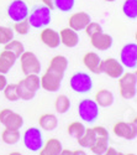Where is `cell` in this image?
<instances>
[{
    "label": "cell",
    "instance_id": "cell-37",
    "mask_svg": "<svg viewBox=\"0 0 137 155\" xmlns=\"http://www.w3.org/2000/svg\"><path fill=\"white\" fill-rule=\"evenodd\" d=\"M93 130H94V134L96 138H109V132L105 127L98 125V127L93 128Z\"/></svg>",
    "mask_w": 137,
    "mask_h": 155
},
{
    "label": "cell",
    "instance_id": "cell-11",
    "mask_svg": "<svg viewBox=\"0 0 137 155\" xmlns=\"http://www.w3.org/2000/svg\"><path fill=\"white\" fill-rule=\"evenodd\" d=\"M113 132L116 137L123 138L126 140H133L137 135V127H136V119L132 120V123L127 122H119L114 125Z\"/></svg>",
    "mask_w": 137,
    "mask_h": 155
},
{
    "label": "cell",
    "instance_id": "cell-28",
    "mask_svg": "<svg viewBox=\"0 0 137 155\" xmlns=\"http://www.w3.org/2000/svg\"><path fill=\"white\" fill-rule=\"evenodd\" d=\"M85 129L86 128L82 122H72L67 128V132H68L69 137H72L74 139H79L84 134Z\"/></svg>",
    "mask_w": 137,
    "mask_h": 155
},
{
    "label": "cell",
    "instance_id": "cell-43",
    "mask_svg": "<svg viewBox=\"0 0 137 155\" xmlns=\"http://www.w3.org/2000/svg\"><path fill=\"white\" fill-rule=\"evenodd\" d=\"M9 155H22L21 153H19V151H14V153H10Z\"/></svg>",
    "mask_w": 137,
    "mask_h": 155
},
{
    "label": "cell",
    "instance_id": "cell-1",
    "mask_svg": "<svg viewBox=\"0 0 137 155\" xmlns=\"http://www.w3.org/2000/svg\"><path fill=\"white\" fill-rule=\"evenodd\" d=\"M119 80L120 94L123 99H132L137 92V74L136 72L123 73Z\"/></svg>",
    "mask_w": 137,
    "mask_h": 155
},
{
    "label": "cell",
    "instance_id": "cell-3",
    "mask_svg": "<svg viewBox=\"0 0 137 155\" xmlns=\"http://www.w3.org/2000/svg\"><path fill=\"white\" fill-rule=\"evenodd\" d=\"M22 140H23V145L30 151H40L45 144L41 129L36 127H31L26 129L22 135Z\"/></svg>",
    "mask_w": 137,
    "mask_h": 155
},
{
    "label": "cell",
    "instance_id": "cell-32",
    "mask_svg": "<svg viewBox=\"0 0 137 155\" xmlns=\"http://www.w3.org/2000/svg\"><path fill=\"white\" fill-rule=\"evenodd\" d=\"M14 40V30L8 26H0V45H6Z\"/></svg>",
    "mask_w": 137,
    "mask_h": 155
},
{
    "label": "cell",
    "instance_id": "cell-23",
    "mask_svg": "<svg viewBox=\"0 0 137 155\" xmlns=\"http://www.w3.org/2000/svg\"><path fill=\"white\" fill-rule=\"evenodd\" d=\"M95 139H96V137H95V134H94L93 128H86L85 132H84V134H83L79 139H77V141H78V144H79L82 148L89 149V148L93 145V143H94Z\"/></svg>",
    "mask_w": 137,
    "mask_h": 155
},
{
    "label": "cell",
    "instance_id": "cell-16",
    "mask_svg": "<svg viewBox=\"0 0 137 155\" xmlns=\"http://www.w3.org/2000/svg\"><path fill=\"white\" fill-rule=\"evenodd\" d=\"M40 38H41V41L49 48H57L61 45L59 32H57L53 29H49V28H46L41 31Z\"/></svg>",
    "mask_w": 137,
    "mask_h": 155
},
{
    "label": "cell",
    "instance_id": "cell-17",
    "mask_svg": "<svg viewBox=\"0 0 137 155\" xmlns=\"http://www.w3.org/2000/svg\"><path fill=\"white\" fill-rule=\"evenodd\" d=\"M59 40L61 44H63L66 47H76L79 44V36L77 31L72 30L70 28H66L59 32Z\"/></svg>",
    "mask_w": 137,
    "mask_h": 155
},
{
    "label": "cell",
    "instance_id": "cell-36",
    "mask_svg": "<svg viewBox=\"0 0 137 155\" xmlns=\"http://www.w3.org/2000/svg\"><path fill=\"white\" fill-rule=\"evenodd\" d=\"M84 30H85V34L90 37V36H93V35H95L98 32H101L103 31V28H101V25L99 24V22L90 21L88 25H86V28Z\"/></svg>",
    "mask_w": 137,
    "mask_h": 155
},
{
    "label": "cell",
    "instance_id": "cell-46",
    "mask_svg": "<svg viewBox=\"0 0 137 155\" xmlns=\"http://www.w3.org/2000/svg\"><path fill=\"white\" fill-rule=\"evenodd\" d=\"M126 155H136V154H133V153H132V154H126Z\"/></svg>",
    "mask_w": 137,
    "mask_h": 155
},
{
    "label": "cell",
    "instance_id": "cell-34",
    "mask_svg": "<svg viewBox=\"0 0 137 155\" xmlns=\"http://www.w3.org/2000/svg\"><path fill=\"white\" fill-rule=\"evenodd\" d=\"M4 96L10 102L19 101V94H17L16 84H6V87L4 88Z\"/></svg>",
    "mask_w": 137,
    "mask_h": 155
},
{
    "label": "cell",
    "instance_id": "cell-4",
    "mask_svg": "<svg viewBox=\"0 0 137 155\" xmlns=\"http://www.w3.org/2000/svg\"><path fill=\"white\" fill-rule=\"evenodd\" d=\"M63 77H64V73H59L51 68H47L46 72L42 74V77H40L41 87L47 92H57L61 88Z\"/></svg>",
    "mask_w": 137,
    "mask_h": 155
},
{
    "label": "cell",
    "instance_id": "cell-39",
    "mask_svg": "<svg viewBox=\"0 0 137 155\" xmlns=\"http://www.w3.org/2000/svg\"><path fill=\"white\" fill-rule=\"evenodd\" d=\"M42 4L46 6V8H48L49 10H54V3H53V0H42Z\"/></svg>",
    "mask_w": 137,
    "mask_h": 155
},
{
    "label": "cell",
    "instance_id": "cell-35",
    "mask_svg": "<svg viewBox=\"0 0 137 155\" xmlns=\"http://www.w3.org/2000/svg\"><path fill=\"white\" fill-rule=\"evenodd\" d=\"M30 28H31V26H30V22H29L27 19L21 20V21H17V22H15V25H14V30H15L19 35H26V34H29Z\"/></svg>",
    "mask_w": 137,
    "mask_h": 155
},
{
    "label": "cell",
    "instance_id": "cell-14",
    "mask_svg": "<svg viewBox=\"0 0 137 155\" xmlns=\"http://www.w3.org/2000/svg\"><path fill=\"white\" fill-rule=\"evenodd\" d=\"M90 44L94 48L99 51H106L113 46V37H111V35L101 31L90 36Z\"/></svg>",
    "mask_w": 137,
    "mask_h": 155
},
{
    "label": "cell",
    "instance_id": "cell-7",
    "mask_svg": "<svg viewBox=\"0 0 137 155\" xmlns=\"http://www.w3.org/2000/svg\"><path fill=\"white\" fill-rule=\"evenodd\" d=\"M70 88L77 93H88L93 88L92 77L85 72H77L70 77Z\"/></svg>",
    "mask_w": 137,
    "mask_h": 155
},
{
    "label": "cell",
    "instance_id": "cell-41",
    "mask_svg": "<svg viewBox=\"0 0 137 155\" xmlns=\"http://www.w3.org/2000/svg\"><path fill=\"white\" fill-rule=\"evenodd\" d=\"M59 155H73V151L72 150H68V149H62V151L59 153Z\"/></svg>",
    "mask_w": 137,
    "mask_h": 155
},
{
    "label": "cell",
    "instance_id": "cell-24",
    "mask_svg": "<svg viewBox=\"0 0 137 155\" xmlns=\"http://www.w3.org/2000/svg\"><path fill=\"white\" fill-rule=\"evenodd\" d=\"M20 138H21V134H20V130H17V129H5L2 134L3 141L8 145H14L19 143Z\"/></svg>",
    "mask_w": 137,
    "mask_h": 155
},
{
    "label": "cell",
    "instance_id": "cell-12",
    "mask_svg": "<svg viewBox=\"0 0 137 155\" xmlns=\"http://www.w3.org/2000/svg\"><path fill=\"white\" fill-rule=\"evenodd\" d=\"M101 73H105L111 78L117 80L123 74V66L120 63L119 60L109 57L101 61Z\"/></svg>",
    "mask_w": 137,
    "mask_h": 155
},
{
    "label": "cell",
    "instance_id": "cell-30",
    "mask_svg": "<svg viewBox=\"0 0 137 155\" xmlns=\"http://www.w3.org/2000/svg\"><path fill=\"white\" fill-rule=\"evenodd\" d=\"M16 89H17V94H19V99H22V101H31L35 98L36 93L31 92L30 89L23 84L22 80L16 84Z\"/></svg>",
    "mask_w": 137,
    "mask_h": 155
},
{
    "label": "cell",
    "instance_id": "cell-42",
    "mask_svg": "<svg viewBox=\"0 0 137 155\" xmlns=\"http://www.w3.org/2000/svg\"><path fill=\"white\" fill-rule=\"evenodd\" d=\"M73 155H86V153L84 150H74Z\"/></svg>",
    "mask_w": 137,
    "mask_h": 155
},
{
    "label": "cell",
    "instance_id": "cell-44",
    "mask_svg": "<svg viewBox=\"0 0 137 155\" xmlns=\"http://www.w3.org/2000/svg\"><path fill=\"white\" fill-rule=\"evenodd\" d=\"M105 2H107V3H114L115 0H105Z\"/></svg>",
    "mask_w": 137,
    "mask_h": 155
},
{
    "label": "cell",
    "instance_id": "cell-25",
    "mask_svg": "<svg viewBox=\"0 0 137 155\" xmlns=\"http://www.w3.org/2000/svg\"><path fill=\"white\" fill-rule=\"evenodd\" d=\"M122 12L131 20L137 19V0H125L122 5Z\"/></svg>",
    "mask_w": 137,
    "mask_h": 155
},
{
    "label": "cell",
    "instance_id": "cell-5",
    "mask_svg": "<svg viewBox=\"0 0 137 155\" xmlns=\"http://www.w3.org/2000/svg\"><path fill=\"white\" fill-rule=\"evenodd\" d=\"M27 20L30 22V26H32L35 29L46 28L47 25L51 22V10L46 8L45 5L37 6V8H35V10L31 14H29Z\"/></svg>",
    "mask_w": 137,
    "mask_h": 155
},
{
    "label": "cell",
    "instance_id": "cell-33",
    "mask_svg": "<svg viewBox=\"0 0 137 155\" xmlns=\"http://www.w3.org/2000/svg\"><path fill=\"white\" fill-rule=\"evenodd\" d=\"M54 3V9L59 10V11H70L74 8V4H76V0H53Z\"/></svg>",
    "mask_w": 137,
    "mask_h": 155
},
{
    "label": "cell",
    "instance_id": "cell-27",
    "mask_svg": "<svg viewBox=\"0 0 137 155\" xmlns=\"http://www.w3.org/2000/svg\"><path fill=\"white\" fill-rule=\"evenodd\" d=\"M54 108H56V112L59 113V114L67 113L69 110V108H70V99L66 94H59L56 98Z\"/></svg>",
    "mask_w": 137,
    "mask_h": 155
},
{
    "label": "cell",
    "instance_id": "cell-26",
    "mask_svg": "<svg viewBox=\"0 0 137 155\" xmlns=\"http://www.w3.org/2000/svg\"><path fill=\"white\" fill-rule=\"evenodd\" d=\"M107 148H109V138H96L89 149L95 155H103Z\"/></svg>",
    "mask_w": 137,
    "mask_h": 155
},
{
    "label": "cell",
    "instance_id": "cell-2",
    "mask_svg": "<svg viewBox=\"0 0 137 155\" xmlns=\"http://www.w3.org/2000/svg\"><path fill=\"white\" fill-rule=\"evenodd\" d=\"M78 114L82 120L86 123H94L99 117V106L94 99H82L78 104Z\"/></svg>",
    "mask_w": 137,
    "mask_h": 155
},
{
    "label": "cell",
    "instance_id": "cell-29",
    "mask_svg": "<svg viewBox=\"0 0 137 155\" xmlns=\"http://www.w3.org/2000/svg\"><path fill=\"white\" fill-rule=\"evenodd\" d=\"M23 84L26 86L31 92L36 93L39 89L41 88V83H40V77L39 74H27L25 78L22 80Z\"/></svg>",
    "mask_w": 137,
    "mask_h": 155
},
{
    "label": "cell",
    "instance_id": "cell-9",
    "mask_svg": "<svg viewBox=\"0 0 137 155\" xmlns=\"http://www.w3.org/2000/svg\"><path fill=\"white\" fill-rule=\"evenodd\" d=\"M120 63L123 67H127V68L137 67V45H136V42L126 44L121 48Z\"/></svg>",
    "mask_w": 137,
    "mask_h": 155
},
{
    "label": "cell",
    "instance_id": "cell-22",
    "mask_svg": "<svg viewBox=\"0 0 137 155\" xmlns=\"http://www.w3.org/2000/svg\"><path fill=\"white\" fill-rule=\"evenodd\" d=\"M48 68H51L53 71H57L59 73H66V71L68 68V60H67V57L62 56V55L54 56L51 60V62H49Z\"/></svg>",
    "mask_w": 137,
    "mask_h": 155
},
{
    "label": "cell",
    "instance_id": "cell-8",
    "mask_svg": "<svg viewBox=\"0 0 137 155\" xmlns=\"http://www.w3.org/2000/svg\"><path fill=\"white\" fill-rule=\"evenodd\" d=\"M29 14V6L23 0H12L8 6V16L14 22L27 19Z\"/></svg>",
    "mask_w": 137,
    "mask_h": 155
},
{
    "label": "cell",
    "instance_id": "cell-13",
    "mask_svg": "<svg viewBox=\"0 0 137 155\" xmlns=\"http://www.w3.org/2000/svg\"><path fill=\"white\" fill-rule=\"evenodd\" d=\"M92 21V18L88 12L85 11H78V12H74V14L69 18L68 24H69V28L74 31H80L84 30L86 28V25Z\"/></svg>",
    "mask_w": 137,
    "mask_h": 155
},
{
    "label": "cell",
    "instance_id": "cell-18",
    "mask_svg": "<svg viewBox=\"0 0 137 155\" xmlns=\"http://www.w3.org/2000/svg\"><path fill=\"white\" fill-rule=\"evenodd\" d=\"M16 60L17 57L12 52H10L8 50H3V52L0 54V73L6 74L15 64Z\"/></svg>",
    "mask_w": 137,
    "mask_h": 155
},
{
    "label": "cell",
    "instance_id": "cell-21",
    "mask_svg": "<svg viewBox=\"0 0 137 155\" xmlns=\"http://www.w3.org/2000/svg\"><path fill=\"white\" fill-rule=\"evenodd\" d=\"M39 124L40 127L43 129V130H54L58 127V119L54 114H51V113H46V114H42L40 119H39Z\"/></svg>",
    "mask_w": 137,
    "mask_h": 155
},
{
    "label": "cell",
    "instance_id": "cell-6",
    "mask_svg": "<svg viewBox=\"0 0 137 155\" xmlns=\"http://www.w3.org/2000/svg\"><path fill=\"white\" fill-rule=\"evenodd\" d=\"M21 63V70L25 76L27 74H39L41 72V62L37 56L31 51H23L19 57Z\"/></svg>",
    "mask_w": 137,
    "mask_h": 155
},
{
    "label": "cell",
    "instance_id": "cell-31",
    "mask_svg": "<svg viewBox=\"0 0 137 155\" xmlns=\"http://www.w3.org/2000/svg\"><path fill=\"white\" fill-rule=\"evenodd\" d=\"M4 46H5L4 50H8V51H10V52H12L17 58L22 55V52L25 51V47H23L22 42L17 41V40H11L9 44H6Z\"/></svg>",
    "mask_w": 137,
    "mask_h": 155
},
{
    "label": "cell",
    "instance_id": "cell-19",
    "mask_svg": "<svg viewBox=\"0 0 137 155\" xmlns=\"http://www.w3.org/2000/svg\"><path fill=\"white\" fill-rule=\"evenodd\" d=\"M62 149L63 148L61 141L56 138H51L43 144L42 149L40 150V155H59Z\"/></svg>",
    "mask_w": 137,
    "mask_h": 155
},
{
    "label": "cell",
    "instance_id": "cell-40",
    "mask_svg": "<svg viewBox=\"0 0 137 155\" xmlns=\"http://www.w3.org/2000/svg\"><path fill=\"white\" fill-rule=\"evenodd\" d=\"M103 155H117V150L115 148H113V147H109Z\"/></svg>",
    "mask_w": 137,
    "mask_h": 155
},
{
    "label": "cell",
    "instance_id": "cell-20",
    "mask_svg": "<svg viewBox=\"0 0 137 155\" xmlns=\"http://www.w3.org/2000/svg\"><path fill=\"white\" fill-rule=\"evenodd\" d=\"M96 104L101 108H107L110 106H113L114 103V94L113 92H110L109 89H100L95 94V99Z\"/></svg>",
    "mask_w": 137,
    "mask_h": 155
},
{
    "label": "cell",
    "instance_id": "cell-45",
    "mask_svg": "<svg viewBox=\"0 0 137 155\" xmlns=\"http://www.w3.org/2000/svg\"><path fill=\"white\" fill-rule=\"evenodd\" d=\"M117 155H126V154H123V153H120V151H117Z\"/></svg>",
    "mask_w": 137,
    "mask_h": 155
},
{
    "label": "cell",
    "instance_id": "cell-38",
    "mask_svg": "<svg viewBox=\"0 0 137 155\" xmlns=\"http://www.w3.org/2000/svg\"><path fill=\"white\" fill-rule=\"evenodd\" d=\"M6 84H8V80H6L5 74H2V73H0V92H3V91H4V88L6 87Z\"/></svg>",
    "mask_w": 137,
    "mask_h": 155
},
{
    "label": "cell",
    "instance_id": "cell-10",
    "mask_svg": "<svg viewBox=\"0 0 137 155\" xmlns=\"http://www.w3.org/2000/svg\"><path fill=\"white\" fill-rule=\"evenodd\" d=\"M0 123H2L5 129H19L23 125V118L16 112H12L9 108L0 110Z\"/></svg>",
    "mask_w": 137,
    "mask_h": 155
},
{
    "label": "cell",
    "instance_id": "cell-15",
    "mask_svg": "<svg viewBox=\"0 0 137 155\" xmlns=\"http://www.w3.org/2000/svg\"><path fill=\"white\" fill-rule=\"evenodd\" d=\"M101 58L96 52H86L83 57L84 66L88 68L94 74H100L101 73Z\"/></svg>",
    "mask_w": 137,
    "mask_h": 155
}]
</instances>
